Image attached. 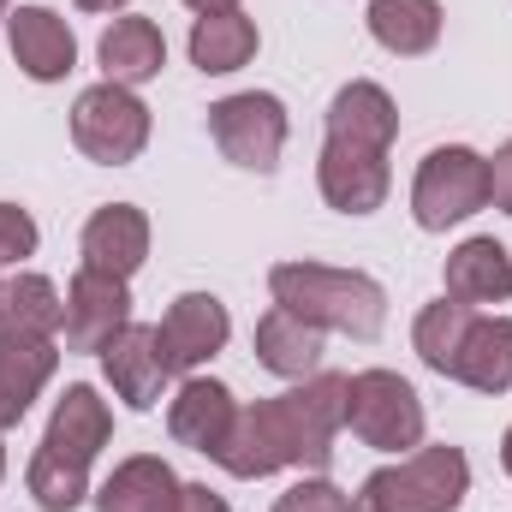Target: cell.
<instances>
[{
    "label": "cell",
    "mask_w": 512,
    "mask_h": 512,
    "mask_svg": "<svg viewBox=\"0 0 512 512\" xmlns=\"http://www.w3.org/2000/svg\"><path fill=\"white\" fill-rule=\"evenodd\" d=\"M256 48H262V36H256V18H245V12H209L191 24V66L203 78H227V72L251 66Z\"/></svg>",
    "instance_id": "cell-24"
},
{
    "label": "cell",
    "mask_w": 512,
    "mask_h": 512,
    "mask_svg": "<svg viewBox=\"0 0 512 512\" xmlns=\"http://www.w3.org/2000/svg\"><path fill=\"white\" fill-rule=\"evenodd\" d=\"M346 429L376 453H411L423 447V399L393 370H358L346 376Z\"/></svg>",
    "instance_id": "cell-5"
},
{
    "label": "cell",
    "mask_w": 512,
    "mask_h": 512,
    "mask_svg": "<svg viewBox=\"0 0 512 512\" xmlns=\"http://www.w3.org/2000/svg\"><path fill=\"white\" fill-rule=\"evenodd\" d=\"M102 376H108V387L126 399L131 411H155V399L173 382V364H167V352H161V328H149V322L120 328V334L102 346Z\"/></svg>",
    "instance_id": "cell-9"
},
{
    "label": "cell",
    "mask_w": 512,
    "mask_h": 512,
    "mask_svg": "<svg viewBox=\"0 0 512 512\" xmlns=\"http://www.w3.org/2000/svg\"><path fill=\"white\" fill-rule=\"evenodd\" d=\"M6 48H12V60H18V72L36 78V84H60V78L78 66V36H72V24H66L60 12H48V6H18V12H6Z\"/></svg>",
    "instance_id": "cell-11"
},
{
    "label": "cell",
    "mask_w": 512,
    "mask_h": 512,
    "mask_svg": "<svg viewBox=\"0 0 512 512\" xmlns=\"http://www.w3.org/2000/svg\"><path fill=\"white\" fill-rule=\"evenodd\" d=\"M346 429V376H304L298 387L274 393V399H256L239 405L215 465L227 477H274L286 465H310L322 471L334 459V435Z\"/></svg>",
    "instance_id": "cell-1"
},
{
    "label": "cell",
    "mask_w": 512,
    "mask_h": 512,
    "mask_svg": "<svg viewBox=\"0 0 512 512\" xmlns=\"http://www.w3.org/2000/svg\"><path fill=\"white\" fill-rule=\"evenodd\" d=\"M179 512H227V495H215L209 483H185V495H179Z\"/></svg>",
    "instance_id": "cell-31"
},
{
    "label": "cell",
    "mask_w": 512,
    "mask_h": 512,
    "mask_svg": "<svg viewBox=\"0 0 512 512\" xmlns=\"http://www.w3.org/2000/svg\"><path fill=\"white\" fill-rule=\"evenodd\" d=\"M24 483H30V501H36L42 512H72V507H84V495H90V465L54 459L48 447H36Z\"/></svg>",
    "instance_id": "cell-27"
},
{
    "label": "cell",
    "mask_w": 512,
    "mask_h": 512,
    "mask_svg": "<svg viewBox=\"0 0 512 512\" xmlns=\"http://www.w3.org/2000/svg\"><path fill=\"white\" fill-rule=\"evenodd\" d=\"M471 495V459L459 447H411L399 465H382L352 495V512H459Z\"/></svg>",
    "instance_id": "cell-3"
},
{
    "label": "cell",
    "mask_w": 512,
    "mask_h": 512,
    "mask_svg": "<svg viewBox=\"0 0 512 512\" xmlns=\"http://www.w3.org/2000/svg\"><path fill=\"white\" fill-rule=\"evenodd\" d=\"M489 203L501 215H512V137L495 149V161H489Z\"/></svg>",
    "instance_id": "cell-30"
},
{
    "label": "cell",
    "mask_w": 512,
    "mask_h": 512,
    "mask_svg": "<svg viewBox=\"0 0 512 512\" xmlns=\"http://www.w3.org/2000/svg\"><path fill=\"white\" fill-rule=\"evenodd\" d=\"M274 512H352V495L346 489H334L328 477H304V483H292Z\"/></svg>",
    "instance_id": "cell-28"
},
{
    "label": "cell",
    "mask_w": 512,
    "mask_h": 512,
    "mask_svg": "<svg viewBox=\"0 0 512 512\" xmlns=\"http://www.w3.org/2000/svg\"><path fill=\"white\" fill-rule=\"evenodd\" d=\"M0 477H6V441H0Z\"/></svg>",
    "instance_id": "cell-35"
},
{
    "label": "cell",
    "mask_w": 512,
    "mask_h": 512,
    "mask_svg": "<svg viewBox=\"0 0 512 512\" xmlns=\"http://www.w3.org/2000/svg\"><path fill=\"white\" fill-rule=\"evenodd\" d=\"M227 334H233V316H227V304L215 292H179L173 310L161 316V352H167L173 370L209 364L227 346Z\"/></svg>",
    "instance_id": "cell-13"
},
{
    "label": "cell",
    "mask_w": 512,
    "mask_h": 512,
    "mask_svg": "<svg viewBox=\"0 0 512 512\" xmlns=\"http://www.w3.org/2000/svg\"><path fill=\"white\" fill-rule=\"evenodd\" d=\"M84 268L90 274H108V280H131L143 262H149V215L137 203H108L84 221Z\"/></svg>",
    "instance_id": "cell-12"
},
{
    "label": "cell",
    "mask_w": 512,
    "mask_h": 512,
    "mask_svg": "<svg viewBox=\"0 0 512 512\" xmlns=\"http://www.w3.org/2000/svg\"><path fill=\"white\" fill-rule=\"evenodd\" d=\"M209 137L215 149L245 167V173H274L280 167V149H286V108L280 96L268 90H239V96H221L209 108Z\"/></svg>",
    "instance_id": "cell-7"
},
{
    "label": "cell",
    "mask_w": 512,
    "mask_h": 512,
    "mask_svg": "<svg viewBox=\"0 0 512 512\" xmlns=\"http://www.w3.org/2000/svg\"><path fill=\"white\" fill-rule=\"evenodd\" d=\"M24 256H36V221L18 203H0V268L24 262Z\"/></svg>",
    "instance_id": "cell-29"
},
{
    "label": "cell",
    "mask_w": 512,
    "mask_h": 512,
    "mask_svg": "<svg viewBox=\"0 0 512 512\" xmlns=\"http://www.w3.org/2000/svg\"><path fill=\"white\" fill-rule=\"evenodd\" d=\"M96 54H102V72H108V84H149V78H161V66H167V36H161V24L155 18H114L108 30H102V42H96Z\"/></svg>",
    "instance_id": "cell-16"
},
{
    "label": "cell",
    "mask_w": 512,
    "mask_h": 512,
    "mask_svg": "<svg viewBox=\"0 0 512 512\" xmlns=\"http://www.w3.org/2000/svg\"><path fill=\"white\" fill-rule=\"evenodd\" d=\"M447 298L453 304H507L512 298V256L501 239H465L447 256Z\"/></svg>",
    "instance_id": "cell-20"
},
{
    "label": "cell",
    "mask_w": 512,
    "mask_h": 512,
    "mask_svg": "<svg viewBox=\"0 0 512 512\" xmlns=\"http://www.w3.org/2000/svg\"><path fill=\"white\" fill-rule=\"evenodd\" d=\"M60 322H66V298L48 274L0 280V340H54Z\"/></svg>",
    "instance_id": "cell-19"
},
{
    "label": "cell",
    "mask_w": 512,
    "mask_h": 512,
    "mask_svg": "<svg viewBox=\"0 0 512 512\" xmlns=\"http://www.w3.org/2000/svg\"><path fill=\"white\" fill-rule=\"evenodd\" d=\"M72 143L96 161V167H126L149 149V108L126 84H90L72 102Z\"/></svg>",
    "instance_id": "cell-6"
},
{
    "label": "cell",
    "mask_w": 512,
    "mask_h": 512,
    "mask_svg": "<svg viewBox=\"0 0 512 512\" xmlns=\"http://www.w3.org/2000/svg\"><path fill=\"white\" fill-rule=\"evenodd\" d=\"M501 465H507V477H512V429H507V441H501Z\"/></svg>",
    "instance_id": "cell-34"
},
{
    "label": "cell",
    "mask_w": 512,
    "mask_h": 512,
    "mask_svg": "<svg viewBox=\"0 0 512 512\" xmlns=\"http://www.w3.org/2000/svg\"><path fill=\"white\" fill-rule=\"evenodd\" d=\"M328 137L340 143H370V149H393L399 137V108L382 84L370 78H352L334 102H328Z\"/></svg>",
    "instance_id": "cell-21"
},
{
    "label": "cell",
    "mask_w": 512,
    "mask_h": 512,
    "mask_svg": "<svg viewBox=\"0 0 512 512\" xmlns=\"http://www.w3.org/2000/svg\"><path fill=\"white\" fill-rule=\"evenodd\" d=\"M233 417H239L233 393L221 382H209V376H185L179 393L167 399V435H173L179 447H191V453H209V459L221 453Z\"/></svg>",
    "instance_id": "cell-15"
},
{
    "label": "cell",
    "mask_w": 512,
    "mask_h": 512,
    "mask_svg": "<svg viewBox=\"0 0 512 512\" xmlns=\"http://www.w3.org/2000/svg\"><path fill=\"white\" fill-rule=\"evenodd\" d=\"M477 209H489V161L465 143H441L423 155L417 179H411V215L423 233H447L459 221H471Z\"/></svg>",
    "instance_id": "cell-4"
},
{
    "label": "cell",
    "mask_w": 512,
    "mask_h": 512,
    "mask_svg": "<svg viewBox=\"0 0 512 512\" xmlns=\"http://www.w3.org/2000/svg\"><path fill=\"white\" fill-rule=\"evenodd\" d=\"M256 364L274 370V376H286V382L316 376V364H322V328H310V322L292 316L286 304L262 310V316H256Z\"/></svg>",
    "instance_id": "cell-18"
},
{
    "label": "cell",
    "mask_w": 512,
    "mask_h": 512,
    "mask_svg": "<svg viewBox=\"0 0 512 512\" xmlns=\"http://www.w3.org/2000/svg\"><path fill=\"white\" fill-rule=\"evenodd\" d=\"M72 6H84V12H120L126 0H72Z\"/></svg>",
    "instance_id": "cell-33"
},
{
    "label": "cell",
    "mask_w": 512,
    "mask_h": 512,
    "mask_svg": "<svg viewBox=\"0 0 512 512\" xmlns=\"http://www.w3.org/2000/svg\"><path fill=\"white\" fill-rule=\"evenodd\" d=\"M197 18H209V12H239V0H185Z\"/></svg>",
    "instance_id": "cell-32"
},
{
    "label": "cell",
    "mask_w": 512,
    "mask_h": 512,
    "mask_svg": "<svg viewBox=\"0 0 512 512\" xmlns=\"http://www.w3.org/2000/svg\"><path fill=\"white\" fill-rule=\"evenodd\" d=\"M108 435H114L108 399H102L90 382H72L60 399H54V417H48L42 447H48L54 459H72V465H96V453L108 447Z\"/></svg>",
    "instance_id": "cell-14"
},
{
    "label": "cell",
    "mask_w": 512,
    "mask_h": 512,
    "mask_svg": "<svg viewBox=\"0 0 512 512\" xmlns=\"http://www.w3.org/2000/svg\"><path fill=\"white\" fill-rule=\"evenodd\" d=\"M179 495L185 483L173 477V465L155 453H137L114 465V477L96 489V512H179Z\"/></svg>",
    "instance_id": "cell-17"
},
{
    "label": "cell",
    "mask_w": 512,
    "mask_h": 512,
    "mask_svg": "<svg viewBox=\"0 0 512 512\" xmlns=\"http://www.w3.org/2000/svg\"><path fill=\"white\" fill-rule=\"evenodd\" d=\"M471 316H477L471 304L435 298V304H423V310H417V322H411V346H417V358H423L435 376H447V382H453V364H459V346H465Z\"/></svg>",
    "instance_id": "cell-26"
},
{
    "label": "cell",
    "mask_w": 512,
    "mask_h": 512,
    "mask_svg": "<svg viewBox=\"0 0 512 512\" xmlns=\"http://www.w3.org/2000/svg\"><path fill=\"white\" fill-rule=\"evenodd\" d=\"M364 18H370V36L382 42L387 54H399V60L429 54L441 42V24H447L441 0H370Z\"/></svg>",
    "instance_id": "cell-25"
},
{
    "label": "cell",
    "mask_w": 512,
    "mask_h": 512,
    "mask_svg": "<svg viewBox=\"0 0 512 512\" xmlns=\"http://www.w3.org/2000/svg\"><path fill=\"white\" fill-rule=\"evenodd\" d=\"M66 352H96L102 358V346L131 328V292L126 280H108V274H90V268H78L72 274V286H66Z\"/></svg>",
    "instance_id": "cell-10"
},
{
    "label": "cell",
    "mask_w": 512,
    "mask_h": 512,
    "mask_svg": "<svg viewBox=\"0 0 512 512\" xmlns=\"http://www.w3.org/2000/svg\"><path fill=\"white\" fill-rule=\"evenodd\" d=\"M453 382L477 387V393H507L512 387V316H471Z\"/></svg>",
    "instance_id": "cell-23"
},
{
    "label": "cell",
    "mask_w": 512,
    "mask_h": 512,
    "mask_svg": "<svg viewBox=\"0 0 512 512\" xmlns=\"http://www.w3.org/2000/svg\"><path fill=\"white\" fill-rule=\"evenodd\" d=\"M316 185H322V203L328 209H340V215H376L387 203V191H393L387 149L328 137L322 155H316Z\"/></svg>",
    "instance_id": "cell-8"
},
{
    "label": "cell",
    "mask_w": 512,
    "mask_h": 512,
    "mask_svg": "<svg viewBox=\"0 0 512 512\" xmlns=\"http://www.w3.org/2000/svg\"><path fill=\"white\" fill-rule=\"evenodd\" d=\"M60 346L54 340H0V429L24 423L30 399L54 382Z\"/></svg>",
    "instance_id": "cell-22"
},
{
    "label": "cell",
    "mask_w": 512,
    "mask_h": 512,
    "mask_svg": "<svg viewBox=\"0 0 512 512\" xmlns=\"http://www.w3.org/2000/svg\"><path fill=\"white\" fill-rule=\"evenodd\" d=\"M6 12H12V0H0V24H6Z\"/></svg>",
    "instance_id": "cell-36"
},
{
    "label": "cell",
    "mask_w": 512,
    "mask_h": 512,
    "mask_svg": "<svg viewBox=\"0 0 512 512\" xmlns=\"http://www.w3.org/2000/svg\"><path fill=\"white\" fill-rule=\"evenodd\" d=\"M268 292L274 304H286L292 316H304L322 334H352V340H376L387 328V292L382 280L358 274V268H328V262H274L268 268Z\"/></svg>",
    "instance_id": "cell-2"
}]
</instances>
